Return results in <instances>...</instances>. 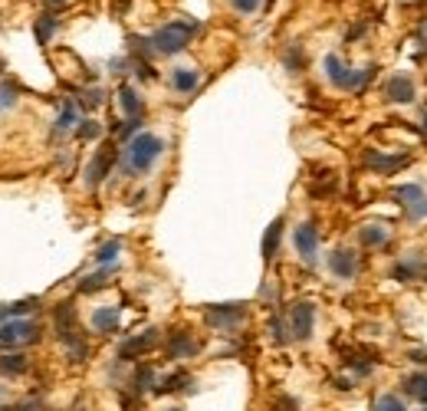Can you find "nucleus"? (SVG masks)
Here are the masks:
<instances>
[{"label": "nucleus", "instance_id": "6e6552de", "mask_svg": "<svg viewBox=\"0 0 427 411\" xmlns=\"http://www.w3.org/2000/svg\"><path fill=\"white\" fill-rule=\"evenodd\" d=\"M361 162L368 164L372 171H378V175H394V171H401V168H408L411 164V155L408 151H398V155H385V151H365L361 155Z\"/></svg>", "mask_w": 427, "mask_h": 411}, {"label": "nucleus", "instance_id": "f8f14e48", "mask_svg": "<svg viewBox=\"0 0 427 411\" xmlns=\"http://www.w3.org/2000/svg\"><path fill=\"white\" fill-rule=\"evenodd\" d=\"M197 352H200V342H197L194 332L174 329V332L168 336V356H171V359H191Z\"/></svg>", "mask_w": 427, "mask_h": 411}, {"label": "nucleus", "instance_id": "f257e3e1", "mask_svg": "<svg viewBox=\"0 0 427 411\" xmlns=\"http://www.w3.org/2000/svg\"><path fill=\"white\" fill-rule=\"evenodd\" d=\"M164 151V138L155 135V132H142L129 142V151H125V171L138 175V171H148L151 164L161 158Z\"/></svg>", "mask_w": 427, "mask_h": 411}, {"label": "nucleus", "instance_id": "473e14b6", "mask_svg": "<svg viewBox=\"0 0 427 411\" xmlns=\"http://www.w3.org/2000/svg\"><path fill=\"white\" fill-rule=\"evenodd\" d=\"M102 89H86V92H82V99H79V109H99V105H102Z\"/></svg>", "mask_w": 427, "mask_h": 411}, {"label": "nucleus", "instance_id": "9d476101", "mask_svg": "<svg viewBox=\"0 0 427 411\" xmlns=\"http://www.w3.org/2000/svg\"><path fill=\"white\" fill-rule=\"evenodd\" d=\"M293 244H296V253L312 266L315 257H319V230H315V224L302 221V224L296 227V234H293Z\"/></svg>", "mask_w": 427, "mask_h": 411}, {"label": "nucleus", "instance_id": "c03bdc74", "mask_svg": "<svg viewBox=\"0 0 427 411\" xmlns=\"http://www.w3.org/2000/svg\"><path fill=\"white\" fill-rule=\"evenodd\" d=\"M424 411H427V408H424Z\"/></svg>", "mask_w": 427, "mask_h": 411}, {"label": "nucleus", "instance_id": "ea45409f", "mask_svg": "<svg viewBox=\"0 0 427 411\" xmlns=\"http://www.w3.org/2000/svg\"><path fill=\"white\" fill-rule=\"evenodd\" d=\"M404 3H424V0H404Z\"/></svg>", "mask_w": 427, "mask_h": 411}, {"label": "nucleus", "instance_id": "cd10ccee", "mask_svg": "<svg viewBox=\"0 0 427 411\" xmlns=\"http://www.w3.org/2000/svg\"><path fill=\"white\" fill-rule=\"evenodd\" d=\"M187 385H191V375L187 372H174L171 378H164L158 385V392H178V388H187Z\"/></svg>", "mask_w": 427, "mask_h": 411}, {"label": "nucleus", "instance_id": "f3484780", "mask_svg": "<svg viewBox=\"0 0 427 411\" xmlns=\"http://www.w3.org/2000/svg\"><path fill=\"white\" fill-rule=\"evenodd\" d=\"M283 227H286V221L276 217V221L266 227V234H263V260H266V263H273V257H276V247H279V237H283Z\"/></svg>", "mask_w": 427, "mask_h": 411}, {"label": "nucleus", "instance_id": "7ed1b4c3", "mask_svg": "<svg viewBox=\"0 0 427 411\" xmlns=\"http://www.w3.org/2000/svg\"><path fill=\"white\" fill-rule=\"evenodd\" d=\"M326 76L332 79V86L335 89H345V92H355V89H365L368 82H372V76H375V69H348V66L335 56V53H328L326 56Z\"/></svg>", "mask_w": 427, "mask_h": 411}, {"label": "nucleus", "instance_id": "79ce46f5", "mask_svg": "<svg viewBox=\"0 0 427 411\" xmlns=\"http://www.w3.org/2000/svg\"><path fill=\"white\" fill-rule=\"evenodd\" d=\"M424 132H427V119H424Z\"/></svg>", "mask_w": 427, "mask_h": 411}, {"label": "nucleus", "instance_id": "c85d7f7f", "mask_svg": "<svg viewBox=\"0 0 427 411\" xmlns=\"http://www.w3.org/2000/svg\"><path fill=\"white\" fill-rule=\"evenodd\" d=\"M118 250H122V240H105V244L99 247V253H96V263H112L115 257H118Z\"/></svg>", "mask_w": 427, "mask_h": 411}, {"label": "nucleus", "instance_id": "e433bc0d", "mask_svg": "<svg viewBox=\"0 0 427 411\" xmlns=\"http://www.w3.org/2000/svg\"><path fill=\"white\" fill-rule=\"evenodd\" d=\"M414 273H417V263L411 266V260H401L398 266H394V277L398 279H408V277H414Z\"/></svg>", "mask_w": 427, "mask_h": 411}, {"label": "nucleus", "instance_id": "412c9836", "mask_svg": "<svg viewBox=\"0 0 427 411\" xmlns=\"http://www.w3.org/2000/svg\"><path fill=\"white\" fill-rule=\"evenodd\" d=\"M53 323L60 329V336H63V332H73V329H76V310H73V303H60V306L53 310Z\"/></svg>", "mask_w": 427, "mask_h": 411}, {"label": "nucleus", "instance_id": "a878e982", "mask_svg": "<svg viewBox=\"0 0 427 411\" xmlns=\"http://www.w3.org/2000/svg\"><path fill=\"white\" fill-rule=\"evenodd\" d=\"M155 385V369L151 365H138L135 369V392H148Z\"/></svg>", "mask_w": 427, "mask_h": 411}, {"label": "nucleus", "instance_id": "2f4dec72", "mask_svg": "<svg viewBox=\"0 0 427 411\" xmlns=\"http://www.w3.org/2000/svg\"><path fill=\"white\" fill-rule=\"evenodd\" d=\"M375 411H408V408H404V401H401L398 395H381Z\"/></svg>", "mask_w": 427, "mask_h": 411}, {"label": "nucleus", "instance_id": "4468645a", "mask_svg": "<svg viewBox=\"0 0 427 411\" xmlns=\"http://www.w3.org/2000/svg\"><path fill=\"white\" fill-rule=\"evenodd\" d=\"M385 96H388V102H398V105L414 102V79L411 76H391L385 82Z\"/></svg>", "mask_w": 427, "mask_h": 411}, {"label": "nucleus", "instance_id": "9b49d317", "mask_svg": "<svg viewBox=\"0 0 427 411\" xmlns=\"http://www.w3.org/2000/svg\"><path fill=\"white\" fill-rule=\"evenodd\" d=\"M328 270H332V277L352 279L359 273V253H355L352 247H335V250L328 253Z\"/></svg>", "mask_w": 427, "mask_h": 411}, {"label": "nucleus", "instance_id": "a211bd4d", "mask_svg": "<svg viewBox=\"0 0 427 411\" xmlns=\"http://www.w3.org/2000/svg\"><path fill=\"white\" fill-rule=\"evenodd\" d=\"M118 102H122V112L129 115V119H142L145 102H142V96H138L131 86H122V89H118Z\"/></svg>", "mask_w": 427, "mask_h": 411}, {"label": "nucleus", "instance_id": "6ab92c4d", "mask_svg": "<svg viewBox=\"0 0 427 411\" xmlns=\"http://www.w3.org/2000/svg\"><path fill=\"white\" fill-rule=\"evenodd\" d=\"M56 30H60V20H56L53 14H43L36 23H33V36H36V43H43V47L56 36Z\"/></svg>", "mask_w": 427, "mask_h": 411}, {"label": "nucleus", "instance_id": "f03ea898", "mask_svg": "<svg viewBox=\"0 0 427 411\" xmlns=\"http://www.w3.org/2000/svg\"><path fill=\"white\" fill-rule=\"evenodd\" d=\"M197 36V23H184V20H174V23H164L161 30H155L148 40L155 47V56H174L187 47Z\"/></svg>", "mask_w": 427, "mask_h": 411}, {"label": "nucleus", "instance_id": "bb28decb", "mask_svg": "<svg viewBox=\"0 0 427 411\" xmlns=\"http://www.w3.org/2000/svg\"><path fill=\"white\" fill-rule=\"evenodd\" d=\"M14 105H16V86L10 79H3L0 82V112H7Z\"/></svg>", "mask_w": 427, "mask_h": 411}, {"label": "nucleus", "instance_id": "c756f323", "mask_svg": "<svg viewBox=\"0 0 427 411\" xmlns=\"http://www.w3.org/2000/svg\"><path fill=\"white\" fill-rule=\"evenodd\" d=\"M283 63H286V69H302V66H306V56H302V49L299 47H289L286 49V53H283Z\"/></svg>", "mask_w": 427, "mask_h": 411}, {"label": "nucleus", "instance_id": "f704fd0d", "mask_svg": "<svg viewBox=\"0 0 427 411\" xmlns=\"http://www.w3.org/2000/svg\"><path fill=\"white\" fill-rule=\"evenodd\" d=\"M230 7L237 14H257L260 10V0H230Z\"/></svg>", "mask_w": 427, "mask_h": 411}, {"label": "nucleus", "instance_id": "72a5a7b5", "mask_svg": "<svg viewBox=\"0 0 427 411\" xmlns=\"http://www.w3.org/2000/svg\"><path fill=\"white\" fill-rule=\"evenodd\" d=\"M270 332H273L276 345H286V342H289V332H286V326H283V319H279V316H273V319H270Z\"/></svg>", "mask_w": 427, "mask_h": 411}, {"label": "nucleus", "instance_id": "ddd939ff", "mask_svg": "<svg viewBox=\"0 0 427 411\" xmlns=\"http://www.w3.org/2000/svg\"><path fill=\"white\" fill-rule=\"evenodd\" d=\"M158 339H161V332H158V329H145L142 336H131V339H125L122 349H118V356H122V359H135V356L148 352V349H155Z\"/></svg>", "mask_w": 427, "mask_h": 411}, {"label": "nucleus", "instance_id": "dca6fc26", "mask_svg": "<svg viewBox=\"0 0 427 411\" xmlns=\"http://www.w3.org/2000/svg\"><path fill=\"white\" fill-rule=\"evenodd\" d=\"M27 369H30V359L23 352L0 356V378H20V375H27Z\"/></svg>", "mask_w": 427, "mask_h": 411}, {"label": "nucleus", "instance_id": "37998d69", "mask_svg": "<svg viewBox=\"0 0 427 411\" xmlns=\"http://www.w3.org/2000/svg\"><path fill=\"white\" fill-rule=\"evenodd\" d=\"M171 411H181V408H171Z\"/></svg>", "mask_w": 427, "mask_h": 411}, {"label": "nucleus", "instance_id": "2eb2a0df", "mask_svg": "<svg viewBox=\"0 0 427 411\" xmlns=\"http://www.w3.org/2000/svg\"><path fill=\"white\" fill-rule=\"evenodd\" d=\"M118 270L115 263H99V270L96 273H89V277H82L79 279V293H99L109 279H112V273Z\"/></svg>", "mask_w": 427, "mask_h": 411}, {"label": "nucleus", "instance_id": "393cba45", "mask_svg": "<svg viewBox=\"0 0 427 411\" xmlns=\"http://www.w3.org/2000/svg\"><path fill=\"white\" fill-rule=\"evenodd\" d=\"M408 392H411L414 401L427 405V375H424V372H414V375L408 378Z\"/></svg>", "mask_w": 427, "mask_h": 411}, {"label": "nucleus", "instance_id": "20e7f679", "mask_svg": "<svg viewBox=\"0 0 427 411\" xmlns=\"http://www.w3.org/2000/svg\"><path fill=\"white\" fill-rule=\"evenodd\" d=\"M33 342H40V323L36 319H10V323L0 326V349L16 352V349Z\"/></svg>", "mask_w": 427, "mask_h": 411}, {"label": "nucleus", "instance_id": "a19ab883", "mask_svg": "<svg viewBox=\"0 0 427 411\" xmlns=\"http://www.w3.org/2000/svg\"><path fill=\"white\" fill-rule=\"evenodd\" d=\"M0 411H10V408H3V405H0Z\"/></svg>", "mask_w": 427, "mask_h": 411}, {"label": "nucleus", "instance_id": "4be33fe9", "mask_svg": "<svg viewBox=\"0 0 427 411\" xmlns=\"http://www.w3.org/2000/svg\"><path fill=\"white\" fill-rule=\"evenodd\" d=\"M92 329L102 332V336H109L118 329V310H96L92 312Z\"/></svg>", "mask_w": 427, "mask_h": 411}, {"label": "nucleus", "instance_id": "b1692460", "mask_svg": "<svg viewBox=\"0 0 427 411\" xmlns=\"http://www.w3.org/2000/svg\"><path fill=\"white\" fill-rule=\"evenodd\" d=\"M359 240L365 247H381L388 244V227H381V224H365V227L359 230Z\"/></svg>", "mask_w": 427, "mask_h": 411}, {"label": "nucleus", "instance_id": "aec40b11", "mask_svg": "<svg viewBox=\"0 0 427 411\" xmlns=\"http://www.w3.org/2000/svg\"><path fill=\"white\" fill-rule=\"evenodd\" d=\"M197 82H200V76H197L194 69H174L171 73V89L174 92H194Z\"/></svg>", "mask_w": 427, "mask_h": 411}, {"label": "nucleus", "instance_id": "1a4fd4ad", "mask_svg": "<svg viewBox=\"0 0 427 411\" xmlns=\"http://www.w3.org/2000/svg\"><path fill=\"white\" fill-rule=\"evenodd\" d=\"M394 197L404 204L408 217H414V221L427 217V195L421 184H398V188H394Z\"/></svg>", "mask_w": 427, "mask_h": 411}, {"label": "nucleus", "instance_id": "c9c22d12", "mask_svg": "<svg viewBox=\"0 0 427 411\" xmlns=\"http://www.w3.org/2000/svg\"><path fill=\"white\" fill-rule=\"evenodd\" d=\"M36 310H40V299H23V303H14V306H10L14 316H27V312H36Z\"/></svg>", "mask_w": 427, "mask_h": 411}, {"label": "nucleus", "instance_id": "58836bf2", "mask_svg": "<svg viewBox=\"0 0 427 411\" xmlns=\"http://www.w3.org/2000/svg\"><path fill=\"white\" fill-rule=\"evenodd\" d=\"M7 316H14V312H10V306H7V303H0V323H3Z\"/></svg>", "mask_w": 427, "mask_h": 411}, {"label": "nucleus", "instance_id": "423d86ee", "mask_svg": "<svg viewBox=\"0 0 427 411\" xmlns=\"http://www.w3.org/2000/svg\"><path fill=\"white\" fill-rule=\"evenodd\" d=\"M204 319L214 329H237L246 319V306L244 303H224V306H207Z\"/></svg>", "mask_w": 427, "mask_h": 411}, {"label": "nucleus", "instance_id": "39448f33", "mask_svg": "<svg viewBox=\"0 0 427 411\" xmlns=\"http://www.w3.org/2000/svg\"><path fill=\"white\" fill-rule=\"evenodd\" d=\"M312 329H315V306H312L309 299L293 303L289 306V332H293V339L306 342L312 336Z\"/></svg>", "mask_w": 427, "mask_h": 411}, {"label": "nucleus", "instance_id": "0eeeda50", "mask_svg": "<svg viewBox=\"0 0 427 411\" xmlns=\"http://www.w3.org/2000/svg\"><path fill=\"white\" fill-rule=\"evenodd\" d=\"M115 158H118L115 145H112V142H105V145L96 151V158L89 162V168H86V188H99V184L105 181V175L112 171Z\"/></svg>", "mask_w": 427, "mask_h": 411}, {"label": "nucleus", "instance_id": "5701e85b", "mask_svg": "<svg viewBox=\"0 0 427 411\" xmlns=\"http://www.w3.org/2000/svg\"><path fill=\"white\" fill-rule=\"evenodd\" d=\"M76 122H79V102H63V112H60V119H56L53 132L63 135V132H69Z\"/></svg>", "mask_w": 427, "mask_h": 411}, {"label": "nucleus", "instance_id": "7c9ffc66", "mask_svg": "<svg viewBox=\"0 0 427 411\" xmlns=\"http://www.w3.org/2000/svg\"><path fill=\"white\" fill-rule=\"evenodd\" d=\"M99 135H102V125H99L96 119H86V122H79V138H82V142H96Z\"/></svg>", "mask_w": 427, "mask_h": 411}, {"label": "nucleus", "instance_id": "4c0bfd02", "mask_svg": "<svg viewBox=\"0 0 427 411\" xmlns=\"http://www.w3.org/2000/svg\"><path fill=\"white\" fill-rule=\"evenodd\" d=\"M66 3H69V0H43V7H47V10H63Z\"/></svg>", "mask_w": 427, "mask_h": 411}]
</instances>
